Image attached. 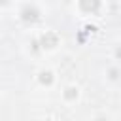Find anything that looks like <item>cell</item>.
I'll list each match as a JSON object with an SVG mask.
<instances>
[{"label":"cell","instance_id":"cell-1","mask_svg":"<svg viewBox=\"0 0 121 121\" xmlns=\"http://www.w3.org/2000/svg\"><path fill=\"white\" fill-rule=\"evenodd\" d=\"M21 19H23L25 23H36V21L40 19L38 8H34V6H25V8L21 9Z\"/></svg>","mask_w":121,"mask_h":121},{"label":"cell","instance_id":"cell-2","mask_svg":"<svg viewBox=\"0 0 121 121\" xmlns=\"http://www.w3.org/2000/svg\"><path fill=\"white\" fill-rule=\"evenodd\" d=\"M79 8L85 13H96L100 8V0H79Z\"/></svg>","mask_w":121,"mask_h":121},{"label":"cell","instance_id":"cell-3","mask_svg":"<svg viewBox=\"0 0 121 121\" xmlns=\"http://www.w3.org/2000/svg\"><path fill=\"white\" fill-rule=\"evenodd\" d=\"M40 43H42V47L51 49V47H55V45L59 43V36H57V34H53V32H45V34L40 38Z\"/></svg>","mask_w":121,"mask_h":121},{"label":"cell","instance_id":"cell-4","mask_svg":"<svg viewBox=\"0 0 121 121\" xmlns=\"http://www.w3.org/2000/svg\"><path fill=\"white\" fill-rule=\"evenodd\" d=\"M40 81H42L43 85H51V83H53V74H51V72H42V74H40Z\"/></svg>","mask_w":121,"mask_h":121},{"label":"cell","instance_id":"cell-5","mask_svg":"<svg viewBox=\"0 0 121 121\" xmlns=\"http://www.w3.org/2000/svg\"><path fill=\"white\" fill-rule=\"evenodd\" d=\"M64 96H66L68 100H74V98L78 96V89H74V87H68V89L64 91Z\"/></svg>","mask_w":121,"mask_h":121},{"label":"cell","instance_id":"cell-6","mask_svg":"<svg viewBox=\"0 0 121 121\" xmlns=\"http://www.w3.org/2000/svg\"><path fill=\"white\" fill-rule=\"evenodd\" d=\"M117 57H121V49H117Z\"/></svg>","mask_w":121,"mask_h":121},{"label":"cell","instance_id":"cell-7","mask_svg":"<svg viewBox=\"0 0 121 121\" xmlns=\"http://www.w3.org/2000/svg\"><path fill=\"white\" fill-rule=\"evenodd\" d=\"M2 2H4V4H6V2H8V0H2Z\"/></svg>","mask_w":121,"mask_h":121}]
</instances>
